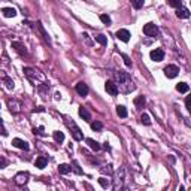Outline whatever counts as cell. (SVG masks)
I'll list each match as a JSON object with an SVG mask.
<instances>
[{"label":"cell","instance_id":"6da1fadb","mask_svg":"<svg viewBox=\"0 0 191 191\" xmlns=\"http://www.w3.org/2000/svg\"><path fill=\"white\" fill-rule=\"evenodd\" d=\"M115 79H116V87H118V91L121 93H130L134 90V84L130 79V76L127 75L125 72L119 70L115 72Z\"/></svg>","mask_w":191,"mask_h":191},{"label":"cell","instance_id":"7a4b0ae2","mask_svg":"<svg viewBox=\"0 0 191 191\" xmlns=\"http://www.w3.org/2000/svg\"><path fill=\"white\" fill-rule=\"evenodd\" d=\"M24 73H25V76L32 81V82L36 85H39V81H37V78L41 79L42 82H45V76H43V73H41L39 70H34V69H32V67H24Z\"/></svg>","mask_w":191,"mask_h":191},{"label":"cell","instance_id":"3957f363","mask_svg":"<svg viewBox=\"0 0 191 191\" xmlns=\"http://www.w3.org/2000/svg\"><path fill=\"white\" fill-rule=\"evenodd\" d=\"M66 124H67V127L72 130V134H73V137H75V141H82L84 139V136H82V133H81V128L78 127V125L72 121H66Z\"/></svg>","mask_w":191,"mask_h":191},{"label":"cell","instance_id":"277c9868","mask_svg":"<svg viewBox=\"0 0 191 191\" xmlns=\"http://www.w3.org/2000/svg\"><path fill=\"white\" fill-rule=\"evenodd\" d=\"M143 33L146 36H151V37H155L158 34V27L152 23H148V24L143 25Z\"/></svg>","mask_w":191,"mask_h":191},{"label":"cell","instance_id":"5b68a950","mask_svg":"<svg viewBox=\"0 0 191 191\" xmlns=\"http://www.w3.org/2000/svg\"><path fill=\"white\" fill-rule=\"evenodd\" d=\"M178 73H179V67L175 66V64H169V66L164 67V75H166L169 79H173V78H176V76H178Z\"/></svg>","mask_w":191,"mask_h":191},{"label":"cell","instance_id":"8992f818","mask_svg":"<svg viewBox=\"0 0 191 191\" xmlns=\"http://www.w3.org/2000/svg\"><path fill=\"white\" fill-rule=\"evenodd\" d=\"M150 57L152 61H157V63H160V61H163L164 60V51L161 50V48H155V50H152L150 52Z\"/></svg>","mask_w":191,"mask_h":191},{"label":"cell","instance_id":"52a82bcc","mask_svg":"<svg viewBox=\"0 0 191 191\" xmlns=\"http://www.w3.org/2000/svg\"><path fill=\"white\" fill-rule=\"evenodd\" d=\"M105 90H106L111 96H114V97H115V96H118V93H119V91H118L116 84L112 82V81H106V82H105Z\"/></svg>","mask_w":191,"mask_h":191},{"label":"cell","instance_id":"ba28073f","mask_svg":"<svg viewBox=\"0 0 191 191\" xmlns=\"http://www.w3.org/2000/svg\"><path fill=\"white\" fill-rule=\"evenodd\" d=\"M75 90H76V93H78L79 96H82V97H85V96L88 94V91H90L88 85H87L85 82H78L76 84V87H75Z\"/></svg>","mask_w":191,"mask_h":191},{"label":"cell","instance_id":"9c48e42d","mask_svg":"<svg viewBox=\"0 0 191 191\" xmlns=\"http://www.w3.org/2000/svg\"><path fill=\"white\" fill-rule=\"evenodd\" d=\"M8 106H9V111H11L12 114H18V112H20V108H21V103L15 99H9Z\"/></svg>","mask_w":191,"mask_h":191},{"label":"cell","instance_id":"30bf717a","mask_svg":"<svg viewBox=\"0 0 191 191\" xmlns=\"http://www.w3.org/2000/svg\"><path fill=\"white\" fill-rule=\"evenodd\" d=\"M12 145L14 146H17V148H20V150H24V151H28V143L25 141H23V139H20V137H15V139H12Z\"/></svg>","mask_w":191,"mask_h":191},{"label":"cell","instance_id":"8fae6325","mask_svg":"<svg viewBox=\"0 0 191 191\" xmlns=\"http://www.w3.org/2000/svg\"><path fill=\"white\" fill-rule=\"evenodd\" d=\"M28 181V173L27 172H20V173L15 176V184L17 185H25Z\"/></svg>","mask_w":191,"mask_h":191},{"label":"cell","instance_id":"7c38bea8","mask_svg":"<svg viewBox=\"0 0 191 191\" xmlns=\"http://www.w3.org/2000/svg\"><path fill=\"white\" fill-rule=\"evenodd\" d=\"M130 32L128 30H125V28H121V30H118L116 32V37L119 39V41H123V42H128L130 41Z\"/></svg>","mask_w":191,"mask_h":191},{"label":"cell","instance_id":"4fadbf2b","mask_svg":"<svg viewBox=\"0 0 191 191\" xmlns=\"http://www.w3.org/2000/svg\"><path fill=\"white\" fill-rule=\"evenodd\" d=\"M12 48L17 51L20 55H27V50H25V46L23 43H20V42H12Z\"/></svg>","mask_w":191,"mask_h":191},{"label":"cell","instance_id":"5bb4252c","mask_svg":"<svg viewBox=\"0 0 191 191\" xmlns=\"http://www.w3.org/2000/svg\"><path fill=\"white\" fill-rule=\"evenodd\" d=\"M46 164H48V158L46 157H37L36 158V163H34V166L37 167V169H45L46 167Z\"/></svg>","mask_w":191,"mask_h":191},{"label":"cell","instance_id":"9a60e30c","mask_svg":"<svg viewBox=\"0 0 191 191\" xmlns=\"http://www.w3.org/2000/svg\"><path fill=\"white\" fill-rule=\"evenodd\" d=\"M2 14H3V17L6 18H14L17 15V11L14 8H3L2 9Z\"/></svg>","mask_w":191,"mask_h":191},{"label":"cell","instance_id":"2e32d148","mask_svg":"<svg viewBox=\"0 0 191 191\" xmlns=\"http://www.w3.org/2000/svg\"><path fill=\"white\" fill-rule=\"evenodd\" d=\"M79 115H81V118H84V121H87V123L91 121V115H90V112L87 111V108H84V106L79 108Z\"/></svg>","mask_w":191,"mask_h":191},{"label":"cell","instance_id":"e0dca14e","mask_svg":"<svg viewBox=\"0 0 191 191\" xmlns=\"http://www.w3.org/2000/svg\"><path fill=\"white\" fill-rule=\"evenodd\" d=\"M176 15H178L179 18H190V11H188L187 8H178Z\"/></svg>","mask_w":191,"mask_h":191},{"label":"cell","instance_id":"ac0fdd59","mask_svg":"<svg viewBox=\"0 0 191 191\" xmlns=\"http://www.w3.org/2000/svg\"><path fill=\"white\" fill-rule=\"evenodd\" d=\"M87 143H88V146H90V148H91L93 151H99L100 148H102L99 142H97V141H94V139H90V137L87 139Z\"/></svg>","mask_w":191,"mask_h":191},{"label":"cell","instance_id":"d6986e66","mask_svg":"<svg viewBox=\"0 0 191 191\" xmlns=\"http://www.w3.org/2000/svg\"><path fill=\"white\" fill-rule=\"evenodd\" d=\"M116 114H118V116H121V118H125V116L128 115L127 108L123 106V105H118V106H116Z\"/></svg>","mask_w":191,"mask_h":191},{"label":"cell","instance_id":"ffe728a7","mask_svg":"<svg viewBox=\"0 0 191 191\" xmlns=\"http://www.w3.org/2000/svg\"><path fill=\"white\" fill-rule=\"evenodd\" d=\"M176 90L179 93H188V90H190V87H188V84H185V82H179L178 85H176Z\"/></svg>","mask_w":191,"mask_h":191},{"label":"cell","instance_id":"44dd1931","mask_svg":"<svg viewBox=\"0 0 191 191\" xmlns=\"http://www.w3.org/2000/svg\"><path fill=\"white\" fill-rule=\"evenodd\" d=\"M134 105H136V108L137 109H142L143 106H145V97H143V96L136 97V99H134Z\"/></svg>","mask_w":191,"mask_h":191},{"label":"cell","instance_id":"7402d4cb","mask_svg":"<svg viewBox=\"0 0 191 191\" xmlns=\"http://www.w3.org/2000/svg\"><path fill=\"white\" fill-rule=\"evenodd\" d=\"M70 170H72V167L69 166V164H60V166H58V172L61 175H67Z\"/></svg>","mask_w":191,"mask_h":191},{"label":"cell","instance_id":"603a6c76","mask_svg":"<svg viewBox=\"0 0 191 191\" xmlns=\"http://www.w3.org/2000/svg\"><path fill=\"white\" fill-rule=\"evenodd\" d=\"M54 141L57 142V143H61V142L64 141V133L63 132H54Z\"/></svg>","mask_w":191,"mask_h":191},{"label":"cell","instance_id":"cb8c5ba5","mask_svg":"<svg viewBox=\"0 0 191 191\" xmlns=\"http://www.w3.org/2000/svg\"><path fill=\"white\" fill-rule=\"evenodd\" d=\"M97 181H99V184L103 187V188H109V187H111V181H109V179H106V178H103V176H102V178H99Z\"/></svg>","mask_w":191,"mask_h":191},{"label":"cell","instance_id":"d4e9b609","mask_svg":"<svg viewBox=\"0 0 191 191\" xmlns=\"http://www.w3.org/2000/svg\"><path fill=\"white\" fill-rule=\"evenodd\" d=\"M96 42H99L100 45H103V46H105V45L108 43V39H106V36H105V34H97V36H96Z\"/></svg>","mask_w":191,"mask_h":191},{"label":"cell","instance_id":"484cf974","mask_svg":"<svg viewBox=\"0 0 191 191\" xmlns=\"http://www.w3.org/2000/svg\"><path fill=\"white\" fill-rule=\"evenodd\" d=\"M37 28H39V32H41L42 33V36H43V39H45V41H48V42H51V39H50V36H48V34H46V32H45V30H43V27H42V24L41 23H37Z\"/></svg>","mask_w":191,"mask_h":191},{"label":"cell","instance_id":"4316f807","mask_svg":"<svg viewBox=\"0 0 191 191\" xmlns=\"http://www.w3.org/2000/svg\"><path fill=\"white\" fill-rule=\"evenodd\" d=\"M141 121H142V124H145V125H150L151 124V118L148 114H142L141 115Z\"/></svg>","mask_w":191,"mask_h":191},{"label":"cell","instance_id":"83f0119b","mask_svg":"<svg viewBox=\"0 0 191 191\" xmlns=\"http://www.w3.org/2000/svg\"><path fill=\"white\" fill-rule=\"evenodd\" d=\"M91 128L94 132H100V130L103 128V124H102L100 121H94V123H91Z\"/></svg>","mask_w":191,"mask_h":191},{"label":"cell","instance_id":"f1b7e54d","mask_svg":"<svg viewBox=\"0 0 191 191\" xmlns=\"http://www.w3.org/2000/svg\"><path fill=\"white\" fill-rule=\"evenodd\" d=\"M167 3H169L172 8H181V5H182V0H167Z\"/></svg>","mask_w":191,"mask_h":191},{"label":"cell","instance_id":"f546056e","mask_svg":"<svg viewBox=\"0 0 191 191\" xmlns=\"http://www.w3.org/2000/svg\"><path fill=\"white\" fill-rule=\"evenodd\" d=\"M145 3V0H132V5H133L134 9H141Z\"/></svg>","mask_w":191,"mask_h":191},{"label":"cell","instance_id":"4dcf8cb0","mask_svg":"<svg viewBox=\"0 0 191 191\" xmlns=\"http://www.w3.org/2000/svg\"><path fill=\"white\" fill-rule=\"evenodd\" d=\"M5 85L8 90H14V81L11 78H5Z\"/></svg>","mask_w":191,"mask_h":191},{"label":"cell","instance_id":"1f68e13d","mask_svg":"<svg viewBox=\"0 0 191 191\" xmlns=\"http://www.w3.org/2000/svg\"><path fill=\"white\" fill-rule=\"evenodd\" d=\"M100 20H102V23H103V24L111 25V18H109L108 15H105V14H103V15H100Z\"/></svg>","mask_w":191,"mask_h":191},{"label":"cell","instance_id":"d6a6232c","mask_svg":"<svg viewBox=\"0 0 191 191\" xmlns=\"http://www.w3.org/2000/svg\"><path fill=\"white\" fill-rule=\"evenodd\" d=\"M0 134H2V136H8V132H6V128H5L2 119H0Z\"/></svg>","mask_w":191,"mask_h":191},{"label":"cell","instance_id":"836d02e7","mask_svg":"<svg viewBox=\"0 0 191 191\" xmlns=\"http://www.w3.org/2000/svg\"><path fill=\"white\" fill-rule=\"evenodd\" d=\"M6 166H8V160L5 157H0V169H5Z\"/></svg>","mask_w":191,"mask_h":191},{"label":"cell","instance_id":"e575fe53","mask_svg":"<svg viewBox=\"0 0 191 191\" xmlns=\"http://www.w3.org/2000/svg\"><path fill=\"white\" fill-rule=\"evenodd\" d=\"M33 132H34V134H41V136H43V134H45V133H43V127H37V128H34Z\"/></svg>","mask_w":191,"mask_h":191},{"label":"cell","instance_id":"d590c367","mask_svg":"<svg viewBox=\"0 0 191 191\" xmlns=\"http://www.w3.org/2000/svg\"><path fill=\"white\" fill-rule=\"evenodd\" d=\"M185 106H187V109H188V111H191V97H190V96L185 99Z\"/></svg>","mask_w":191,"mask_h":191},{"label":"cell","instance_id":"8d00e7d4","mask_svg":"<svg viewBox=\"0 0 191 191\" xmlns=\"http://www.w3.org/2000/svg\"><path fill=\"white\" fill-rule=\"evenodd\" d=\"M123 58H124V63H125V66H132V61H130V60H128V57H127V55H123Z\"/></svg>","mask_w":191,"mask_h":191},{"label":"cell","instance_id":"74e56055","mask_svg":"<svg viewBox=\"0 0 191 191\" xmlns=\"http://www.w3.org/2000/svg\"><path fill=\"white\" fill-rule=\"evenodd\" d=\"M36 111H37V112H43V111H45V109L42 108V106H39V108H37V109H34V112H36Z\"/></svg>","mask_w":191,"mask_h":191},{"label":"cell","instance_id":"f35d334b","mask_svg":"<svg viewBox=\"0 0 191 191\" xmlns=\"http://www.w3.org/2000/svg\"><path fill=\"white\" fill-rule=\"evenodd\" d=\"M0 108H2V105H0Z\"/></svg>","mask_w":191,"mask_h":191}]
</instances>
